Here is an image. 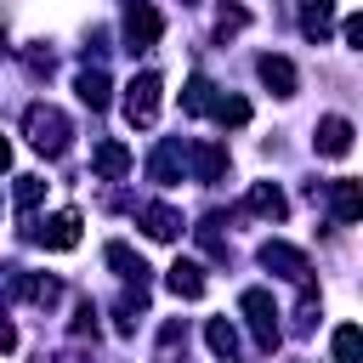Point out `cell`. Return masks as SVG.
I'll use <instances>...</instances> for the list:
<instances>
[{
	"label": "cell",
	"instance_id": "obj_1",
	"mask_svg": "<svg viewBox=\"0 0 363 363\" xmlns=\"http://www.w3.org/2000/svg\"><path fill=\"white\" fill-rule=\"evenodd\" d=\"M28 142H34L45 159L68 153V119H62L57 108H28Z\"/></svg>",
	"mask_w": 363,
	"mask_h": 363
},
{
	"label": "cell",
	"instance_id": "obj_2",
	"mask_svg": "<svg viewBox=\"0 0 363 363\" xmlns=\"http://www.w3.org/2000/svg\"><path fill=\"white\" fill-rule=\"evenodd\" d=\"M159 34H164V17L147 0H130V11H125V51H147V45H159Z\"/></svg>",
	"mask_w": 363,
	"mask_h": 363
},
{
	"label": "cell",
	"instance_id": "obj_3",
	"mask_svg": "<svg viewBox=\"0 0 363 363\" xmlns=\"http://www.w3.org/2000/svg\"><path fill=\"white\" fill-rule=\"evenodd\" d=\"M159 74H136L130 85H125V119L130 125H153L159 119Z\"/></svg>",
	"mask_w": 363,
	"mask_h": 363
},
{
	"label": "cell",
	"instance_id": "obj_4",
	"mask_svg": "<svg viewBox=\"0 0 363 363\" xmlns=\"http://www.w3.org/2000/svg\"><path fill=\"white\" fill-rule=\"evenodd\" d=\"M238 306H244V318H250L255 340L272 352V346H278V306H272V295H267V289H244V301H238Z\"/></svg>",
	"mask_w": 363,
	"mask_h": 363
},
{
	"label": "cell",
	"instance_id": "obj_5",
	"mask_svg": "<svg viewBox=\"0 0 363 363\" xmlns=\"http://www.w3.org/2000/svg\"><path fill=\"white\" fill-rule=\"evenodd\" d=\"M34 238H40L45 250H74V244H79V210H57V216H45V221L34 227Z\"/></svg>",
	"mask_w": 363,
	"mask_h": 363
},
{
	"label": "cell",
	"instance_id": "obj_6",
	"mask_svg": "<svg viewBox=\"0 0 363 363\" xmlns=\"http://www.w3.org/2000/svg\"><path fill=\"white\" fill-rule=\"evenodd\" d=\"M261 267H272V272H284V278H306V272H312L306 250H295V244H284V238H267V244H261Z\"/></svg>",
	"mask_w": 363,
	"mask_h": 363
},
{
	"label": "cell",
	"instance_id": "obj_7",
	"mask_svg": "<svg viewBox=\"0 0 363 363\" xmlns=\"http://www.w3.org/2000/svg\"><path fill=\"white\" fill-rule=\"evenodd\" d=\"M352 119H340V113H329V119H318V153L323 159H346L352 153Z\"/></svg>",
	"mask_w": 363,
	"mask_h": 363
},
{
	"label": "cell",
	"instance_id": "obj_8",
	"mask_svg": "<svg viewBox=\"0 0 363 363\" xmlns=\"http://www.w3.org/2000/svg\"><path fill=\"white\" fill-rule=\"evenodd\" d=\"M255 74H261V85H272V96H295V85H301V74H295L289 57H261Z\"/></svg>",
	"mask_w": 363,
	"mask_h": 363
},
{
	"label": "cell",
	"instance_id": "obj_9",
	"mask_svg": "<svg viewBox=\"0 0 363 363\" xmlns=\"http://www.w3.org/2000/svg\"><path fill=\"white\" fill-rule=\"evenodd\" d=\"M91 164H96V176H108V182H119V176L130 170V147H125V142H96V153H91Z\"/></svg>",
	"mask_w": 363,
	"mask_h": 363
},
{
	"label": "cell",
	"instance_id": "obj_10",
	"mask_svg": "<svg viewBox=\"0 0 363 363\" xmlns=\"http://www.w3.org/2000/svg\"><path fill=\"white\" fill-rule=\"evenodd\" d=\"M164 284H170V295H182V301H199V295H204V267H199V261H176Z\"/></svg>",
	"mask_w": 363,
	"mask_h": 363
},
{
	"label": "cell",
	"instance_id": "obj_11",
	"mask_svg": "<svg viewBox=\"0 0 363 363\" xmlns=\"http://www.w3.org/2000/svg\"><path fill=\"white\" fill-rule=\"evenodd\" d=\"M250 210L267 216V221H284V216H289V199H284L272 182H255V187H250Z\"/></svg>",
	"mask_w": 363,
	"mask_h": 363
},
{
	"label": "cell",
	"instance_id": "obj_12",
	"mask_svg": "<svg viewBox=\"0 0 363 363\" xmlns=\"http://www.w3.org/2000/svg\"><path fill=\"white\" fill-rule=\"evenodd\" d=\"M142 233L164 244V238H176V233H182V216H176L170 204H147V210H142Z\"/></svg>",
	"mask_w": 363,
	"mask_h": 363
},
{
	"label": "cell",
	"instance_id": "obj_13",
	"mask_svg": "<svg viewBox=\"0 0 363 363\" xmlns=\"http://www.w3.org/2000/svg\"><path fill=\"white\" fill-rule=\"evenodd\" d=\"M108 267H119V278H130L136 289H147V261L130 244H108Z\"/></svg>",
	"mask_w": 363,
	"mask_h": 363
},
{
	"label": "cell",
	"instance_id": "obj_14",
	"mask_svg": "<svg viewBox=\"0 0 363 363\" xmlns=\"http://www.w3.org/2000/svg\"><path fill=\"white\" fill-rule=\"evenodd\" d=\"M74 85H79V102H85L91 113H102V108H108V74H102V68H79V79H74Z\"/></svg>",
	"mask_w": 363,
	"mask_h": 363
},
{
	"label": "cell",
	"instance_id": "obj_15",
	"mask_svg": "<svg viewBox=\"0 0 363 363\" xmlns=\"http://www.w3.org/2000/svg\"><path fill=\"white\" fill-rule=\"evenodd\" d=\"M193 164H199V182H221V176H227V147L199 142V147H193Z\"/></svg>",
	"mask_w": 363,
	"mask_h": 363
},
{
	"label": "cell",
	"instance_id": "obj_16",
	"mask_svg": "<svg viewBox=\"0 0 363 363\" xmlns=\"http://www.w3.org/2000/svg\"><path fill=\"white\" fill-rule=\"evenodd\" d=\"M301 28L323 45V40H329V28H335V6H329V0H312V6L301 11Z\"/></svg>",
	"mask_w": 363,
	"mask_h": 363
},
{
	"label": "cell",
	"instance_id": "obj_17",
	"mask_svg": "<svg viewBox=\"0 0 363 363\" xmlns=\"http://www.w3.org/2000/svg\"><path fill=\"white\" fill-rule=\"evenodd\" d=\"M357 216H363V187H357V182H335V221L352 227Z\"/></svg>",
	"mask_w": 363,
	"mask_h": 363
},
{
	"label": "cell",
	"instance_id": "obj_18",
	"mask_svg": "<svg viewBox=\"0 0 363 363\" xmlns=\"http://www.w3.org/2000/svg\"><path fill=\"white\" fill-rule=\"evenodd\" d=\"M204 340H210V352H216L221 363H227V357L238 352V329H233L227 318H210V323H204Z\"/></svg>",
	"mask_w": 363,
	"mask_h": 363
},
{
	"label": "cell",
	"instance_id": "obj_19",
	"mask_svg": "<svg viewBox=\"0 0 363 363\" xmlns=\"http://www.w3.org/2000/svg\"><path fill=\"white\" fill-rule=\"evenodd\" d=\"M210 91H216V85H210L204 74H193V79H187V91H182V108H187V113H210V108H216V96H210Z\"/></svg>",
	"mask_w": 363,
	"mask_h": 363
},
{
	"label": "cell",
	"instance_id": "obj_20",
	"mask_svg": "<svg viewBox=\"0 0 363 363\" xmlns=\"http://www.w3.org/2000/svg\"><path fill=\"white\" fill-rule=\"evenodd\" d=\"M17 295H28L34 306H57L62 284H57V278H17Z\"/></svg>",
	"mask_w": 363,
	"mask_h": 363
},
{
	"label": "cell",
	"instance_id": "obj_21",
	"mask_svg": "<svg viewBox=\"0 0 363 363\" xmlns=\"http://www.w3.org/2000/svg\"><path fill=\"white\" fill-rule=\"evenodd\" d=\"M363 357V335H357V323H340L335 329V363H357Z\"/></svg>",
	"mask_w": 363,
	"mask_h": 363
},
{
	"label": "cell",
	"instance_id": "obj_22",
	"mask_svg": "<svg viewBox=\"0 0 363 363\" xmlns=\"http://www.w3.org/2000/svg\"><path fill=\"white\" fill-rule=\"evenodd\" d=\"M210 113H216V119H221L227 130H238V125H250V102H244V96H221V102H216Z\"/></svg>",
	"mask_w": 363,
	"mask_h": 363
},
{
	"label": "cell",
	"instance_id": "obj_23",
	"mask_svg": "<svg viewBox=\"0 0 363 363\" xmlns=\"http://www.w3.org/2000/svg\"><path fill=\"white\" fill-rule=\"evenodd\" d=\"M176 159H182V147L164 142V147L153 153V182H176Z\"/></svg>",
	"mask_w": 363,
	"mask_h": 363
},
{
	"label": "cell",
	"instance_id": "obj_24",
	"mask_svg": "<svg viewBox=\"0 0 363 363\" xmlns=\"http://www.w3.org/2000/svg\"><path fill=\"white\" fill-rule=\"evenodd\" d=\"M45 199V182L40 176H17V210H34Z\"/></svg>",
	"mask_w": 363,
	"mask_h": 363
},
{
	"label": "cell",
	"instance_id": "obj_25",
	"mask_svg": "<svg viewBox=\"0 0 363 363\" xmlns=\"http://www.w3.org/2000/svg\"><path fill=\"white\" fill-rule=\"evenodd\" d=\"M244 23H250V11H244V6H221V17H216V34H238Z\"/></svg>",
	"mask_w": 363,
	"mask_h": 363
},
{
	"label": "cell",
	"instance_id": "obj_26",
	"mask_svg": "<svg viewBox=\"0 0 363 363\" xmlns=\"http://www.w3.org/2000/svg\"><path fill=\"white\" fill-rule=\"evenodd\" d=\"M74 335H96V306H91V301H79V312H74Z\"/></svg>",
	"mask_w": 363,
	"mask_h": 363
},
{
	"label": "cell",
	"instance_id": "obj_27",
	"mask_svg": "<svg viewBox=\"0 0 363 363\" xmlns=\"http://www.w3.org/2000/svg\"><path fill=\"white\" fill-rule=\"evenodd\" d=\"M340 34H346V45H352V51H363V17H346V23H340Z\"/></svg>",
	"mask_w": 363,
	"mask_h": 363
},
{
	"label": "cell",
	"instance_id": "obj_28",
	"mask_svg": "<svg viewBox=\"0 0 363 363\" xmlns=\"http://www.w3.org/2000/svg\"><path fill=\"white\" fill-rule=\"evenodd\" d=\"M11 346H17V329H11V318L0 312V352H11Z\"/></svg>",
	"mask_w": 363,
	"mask_h": 363
},
{
	"label": "cell",
	"instance_id": "obj_29",
	"mask_svg": "<svg viewBox=\"0 0 363 363\" xmlns=\"http://www.w3.org/2000/svg\"><path fill=\"white\" fill-rule=\"evenodd\" d=\"M6 164H11V142L0 136V170H6Z\"/></svg>",
	"mask_w": 363,
	"mask_h": 363
},
{
	"label": "cell",
	"instance_id": "obj_30",
	"mask_svg": "<svg viewBox=\"0 0 363 363\" xmlns=\"http://www.w3.org/2000/svg\"><path fill=\"white\" fill-rule=\"evenodd\" d=\"M62 363H79V357H62Z\"/></svg>",
	"mask_w": 363,
	"mask_h": 363
},
{
	"label": "cell",
	"instance_id": "obj_31",
	"mask_svg": "<svg viewBox=\"0 0 363 363\" xmlns=\"http://www.w3.org/2000/svg\"><path fill=\"white\" fill-rule=\"evenodd\" d=\"M0 51H6V40H0Z\"/></svg>",
	"mask_w": 363,
	"mask_h": 363
}]
</instances>
